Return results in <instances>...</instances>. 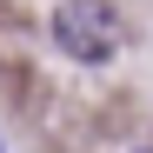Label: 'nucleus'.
I'll use <instances>...</instances> for the list:
<instances>
[{"label":"nucleus","instance_id":"obj_2","mask_svg":"<svg viewBox=\"0 0 153 153\" xmlns=\"http://www.w3.org/2000/svg\"><path fill=\"white\" fill-rule=\"evenodd\" d=\"M0 153H7V146H0Z\"/></svg>","mask_w":153,"mask_h":153},{"label":"nucleus","instance_id":"obj_1","mask_svg":"<svg viewBox=\"0 0 153 153\" xmlns=\"http://www.w3.org/2000/svg\"><path fill=\"white\" fill-rule=\"evenodd\" d=\"M47 33H53V47L67 60H80V67H100V60H113L120 53V13H113V0H60L53 20H47Z\"/></svg>","mask_w":153,"mask_h":153}]
</instances>
